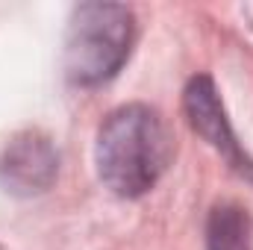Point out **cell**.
<instances>
[{"instance_id": "obj_1", "label": "cell", "mask_w": 253, "mask_h": 250, "mask_svg": "<svg viewBox=\"0 0 253 250\" xmlns=\"http://www.w3.org/2000/svg\"><path fill=\"white\" fill-rule=\"evenodd\" d=\"M174 156L162 115L144 103L118 106L97 129L94 162L100 183L118 197H141L159 183Z\"/></svg>"}, {"instance_id": "obj_2", "label": "cell", "mask_w": 253, "mask_h": 250, "mask_svg": "<svg viewBox=\"0 0 253 250\" xmlns=\"http://www.w3.org/2000/svg\"><path fill=\"white\" fill-rule=\"evenodd\" d=\"M135 39L132 9L121 3H80L65 36V77L74 85H100L124 68Z\"/></svg>"}, {"instance_id": "obj_3", "label": "cell", "mask_w": 253, "mask_h": 250, "mask_svg": "<svg viewBox=\"0 0 253 250\" xmlns=\"http://www.w3.org/2000/svg\"><path fill=\"white\" fill-rule=\"evenodd\" d=\"M59 153L53 141L36 129L18 132L0 153V186L15 197L44 194L56 183Z\"/></svg>"}, {"instance_id": "obj_4", "label": "cell", "mask_w": 253, "mask_h": 250, "mask_svg": "<svg viewBox=\"0 0 253 250\" xmlns=\"http://www.w3.org/2000/svg\"><path fill=\"white\" fill-rule=\"evenodd\" d=\"M183 103H186V115H189L191 126L233 168H239L242 174L253 177V165H251V159L242 153V147H239V141H236V135L230 129V121L224 115V106H221V97H218V88H215L212 77H206V74L194 77L186 85V100Z\"/></svg>"}, {"instance_id": "obj_5", "label": "cell", "mask_w": 253, "mask_h": 250, "mask_svg": "<svg viewBox=\"0 0 253 250\" xmlns=\"http://www.w3.org/2000/svg\"><path fill=\"white\" fill-rule=\"evenodd\" d=\"M251 215L236 203H218L206 224L209 250H251L253 242Z\"/></svg>"}]
</instances>
